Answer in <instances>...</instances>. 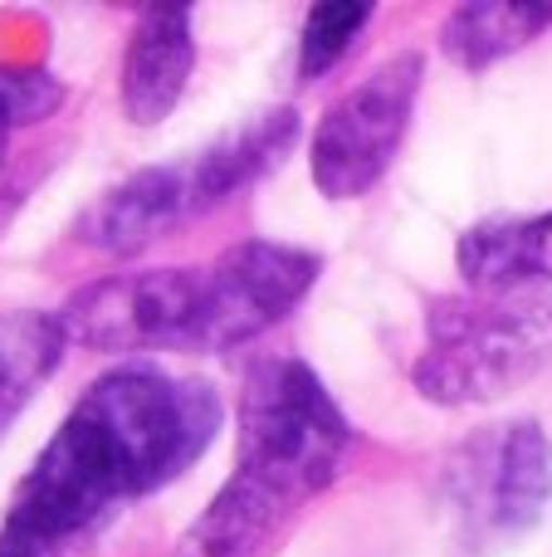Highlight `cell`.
I'll list each match as a JSON object with an SVG mask.
<instances>
[{
  "instance_id": "1",
  "label": "cell",
  "mask_w": 552,
  "mask_h": 557,
  "mask_svg": "<svg viewBox=\"0 0 552 557\" xmlns=\"http://www.w3.org/2000/svg\"><path fill=\"white\" fill-rule=\"evenodd\" d=\"M225 406L211 382L152 362L103 372L15 484L5 523L64 548L113 509L172 484L215 441Z\"/></svg>"
},
{
  "instance_id": "2",
  "label": "cell",
  "mask_w": 552,
  "mask_h": 557,
  "mask_svg": "<svg viewBox=\"0 0 552 557\" xmlns=\"http://www.w3.org/2000/svg\"><path fill=\"white\" fill-rule=\"evenodd\" d=\"M235 431L230 484L274 504L284 519L318 499L352 455V425L299 357H269L244 376Z\"/></svg>"
},
{
  "instance_id": "3",
  "label": "cell",
  "mask_w": 552,
  "mask_h": 557,
  "mask_svg": "<svg viewBox=\"0 0 552 557\" xmlns=\"http://www.w3.org/2000/svg\"><path fill=\"white\" fill-rule=\"evenodd\" d=\"M552 362V288L455 298L430 313L411 382L436 406H489Z\"/></svg>"
},
{
  "instance_id": "4",
  "label": "cell",
  "mask_w": 552,
  "mask_h": 557,
  "mask_svg": "<svg viewBox=\"0 0 552 557\" xmlns=\"http://www.w3.org/2000/svg\"><path fill=\"white\" fill-rule=\"evenodd\" d=\"M59 323L68 343L98 347V352H211V274H103L64 298Z\"/></svg>"
},
{
  "instance_id": "5",
  "label": "cell",
  "mask_w": 552,
  "mask_h": 557,
  "mask_svg": "<svg viewBox=\"0 0 552 557\" xmlns=\"http://www.w3.org/2000/svg\"><path fill=\"white\" fill-rule=\"evenodd\" d=\"M440 494L469 543L528 533L552 504V441L538 421L485 425L455 445Z\"/></svg>"
},
{
  "instance_id": "6",
  "label": "cell",
  "mask_w": 552,
  "mask_h": 557,
  "mask_svg": "<svg viewBox=\"0 0 552 557\" xmlns=\"http://www.w3.org/2000/svg\"><path fill=\"white\" fill-rule=\"evenodd\" d=\"M421 78H426V59L416 49L391 54L318 117L309 162L313 186L328 201H352L387 176L411 127V113H416Z\"/></svg>"
},
{
  "instance_id": "7",
  "label": "cell",
  "mask_w": 552,
  "mask_h": 557,
  "mask_svg": "<svg viewBox=\"0 0 552 557\" xmlns=\"http://www.w3.org/2000/svg\"><path fill=\"white\" fill-rule=\"evenodd\" d=\"M318 255L293 250L274 240H244L225 250L211 274V352L260 337L264 327L284 323L299 308V298L318 284Z\"/></svg>"
},
{
  "instance_id": "8",
  "label": "cell",
  "mask_w": 552,
  "mask_h": 557,
  "mask_svg": "<svg viewBox=\"0 0 552 557\" xmlns=\"http://www.w3.org/2000/svg\"><path fill=\"white\" fill-rule=\"evenodd\" d=\"M205 215L201 186H196L191 157L162 166H142L113 191H103L84 215H78L74 235L103 255H142L186 221Z\"/></svg>"
},
{
  "instance_id": "9",
  "label": "cell",
  "mask_w": 552,
  "mask_h": 557,
  "mask_svg": "<svg viewBox=\"0 0 552 557\" xmlns=\"http://www.w3.org/2000/svg\"><path fill=\"white\" fill-rule=\"evenodd\" d=\"M196 69V35L186 5L142 10L123 54V113L137 127H156L181 103Z\"/></svg>"
},
{
  "instance_id": "10",
  "label": "cell",
  "mask_w": 552,
  "mask_h": 557,
  "mask_svg": "<svg viewBox=\"0 0 552 557\" xmlns=\"http://www.w3.org/2000/svg\"><path fill=\"white\" fill-rule=\"evenodd\" d=\"M460 274L479 294H514V288L552 284V211L485 221L460 235Z\"/></svg>"
},
{
  "instance_id": "11",
  "label": "cell",
  "mask_w": 552,
  "mask_h": 557,
  "mask_svg": "<svg viewBox=\"0 0 552 557\" xmlns=\"http://www.w3.org/2000/svg\"><path fill=\"white\" fill-rule=\"evenodd\" d=\"M293 143H299V113H293V108H269V113L250 117L240 133L215 137L205 152L191 157L205 211L230 201L244 186H254L260 176L279 172L284 157L293 152Z\"/></svg>"
},
{
  "instance_id": "12",
  "label": "cell",
  "mask_w": 552,
  "mask_h": 557,
  "mask_svg": "<svg viewBox=\"0 0 552 557\" xmlns=\"http://www.w3.org/2000/svg\"><path fill=\"white\" fill-rule=\"evenodd\" d=\"M64 347L68 333L59 313H39V308H5L0 313V435L20 421V411L54 376Z\"/></svg>"
},
{
  "instance_id": "13",
  "label": "cell",
  "mask_w": 552,
  "mask_h": 557,
  "mask_svg": "<svg viewBox=\"0 0 552 557\" xmlns=\"http://www.w3.org/2000/svg\"><path fill=\"white\" fill-rule=\"evenodd\" d=\"M552 25L548 0H475L460 5L440 29V49L460 69H489L504 54L534 45Z\"/></svg>"
},
{
  "instance_id": "14",
  "label": "cell",
  "mask_w": 552,
  "mask_h": 557,
  "mask_svg": "<svg viewBox=\"0 0 552 557\" xmlns=\"http://www.w3.org/2000/svg\"><path fill=\"white\" fill-rule=\"evenodd\" d=\"M372 20L367 0H323V5L309 10V25H303L299 39V78H323L352 45L362 39Z\"/></svg>"
},
{
  "instance_id": "15",
  "label": "cell",
  "mask_w": 552,
  "mask_h": 557,
  "mask_svg": "<svg viewBox=\"0 0 552 557\" xmlns=\"http://www.w3.org/2000/svg\"><path fill=\"white\" fill-rule=\"evenodd\" d=\"M0 103L10 108L15 127L45 123L64 108V84L49 69H0Z\"/></svg>"
},
{
  "instance_id": "16",
  "label": "cell",
  "mask_w": 552,
  "mask_h": 557,
  "mask_svg": "<svg viewBox=\"0 0 552 557\" xmlns=\"http://www.w3.org/2000/svg\"><path fill=\"white\" fill-rule=\"evenodd\" d=\"M59 548L45 539H35V533L15 529V523H0V557H54Z\"/></svg>"
},
{
  "instance_id": "17",
  "label": "cell",
  "mask_w": 552,
  "mask_h": 557,
  "mask_svg": "<svg viewBox=\"0 0 552 557\" xmlns=\"http://www.w3.org/2000/svg\"><path fill=\"white\" fill-rule=\"evenodd\" d=\"M10 133H15V117H10V108L0 103V166H5V152H10Z\"/></svg>"
}]
</instances>
